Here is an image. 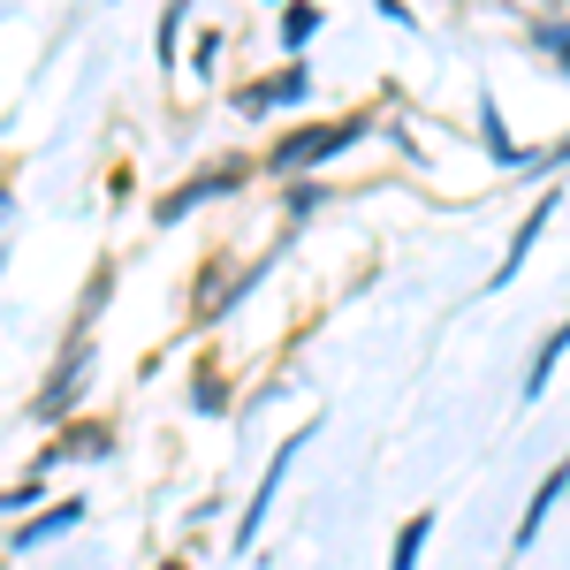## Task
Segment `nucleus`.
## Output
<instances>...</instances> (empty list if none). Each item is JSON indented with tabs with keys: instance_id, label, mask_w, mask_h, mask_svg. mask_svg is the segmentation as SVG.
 Masks as SVG:
<instances>
[{
	"instance_id": "nucleus-4",
	"label": "nucleus",
	"mask_w": 570,
	"mask_h": 570,
	"mask_svg": "<svg viewBox=\"0 0 570 570\" xmlns=\"http://www.w3.org/2000/svg\"><path fill=\"white\" fill-rule=\"evenodd\" d=\"M563 487H570V464H556V472L540 480V494H532V510H525V518H518V548H525L532 532H540V518L556 510V494H563Z\"/></svg>"
},
{
	"instance_id": "nucleus-11",
	"label": "nucleus",
	"mask_w": 570,
	"mask_h": 570,
	"mask_svg": "<svg viewBox=\"0 0 570 570\" xmlns=\"http://www.w3.org/2000/svg\"><path fill=\"white\" fill-rule=\"evenodd\" d=\"M190 395H198V411H220V403H228V389H220V373H214V365H198Z\"/></svg>"
},
{
	"instance_id": "nucleus-5",
	"label": "nucleus",
	"mask_w": 570,
	"mask_h": 570,
	"mask_svg": "<svg viewBox=\"0 0 570 570\" xmlns=\"http://www.w3.org/2000/svg\"><path fill=\"white\" fill-rule=\"evenodd\" d=\"M548 214H556V198H540V206H532V220H525V228H518V244H510V259L494 266V289H510V274H518V259H525V252H532V236L548 228Z\"/></svg>"
},
{
	"instance_id": "nucleus-7",
	"label": "nucleus",
	"mask_w": 570,
	"mask_h": 570,
	"mask_svg": "<svg viewBox=\"0 0 570 570\" xmlns=\"http://www.w3.org/2000/svg\"><path fill=\"white\" fill-rule=\"evenodd\" d=\"M274 99H305V69H289L282 85H252V91H244V115H266Z\"/></svg>"
},
{
	"instance_id": "nucleus-3",
	"label": "nucleus",
	"mask_w": 570,
	"mask_h": 570,
	"mask_svg": "<svg viewBox=\"0 0 570 570\" xmlns=\"http://www.w3.org/2000/svg\"><path fill=\"white\" fill-rule=\"evenodd\" d=\"M228 183H236V168H214V176L183 183L176 198H160V228H168V220H183V214H190V206H198V198H214V190H228Z\"/></svg>"
},
{
	"instance_id": "nucleus-2",
	"label": "nucleus",
	"mask_w": 570,
	"mask_h": 570,
	"mask_svg": "<svg viewBox=\"0 0 570 570\" xmlns=\"http://www.w3.org/2000/svg\"><path fill=\"white\" fill-rule=\"evenodd\" d=\"M305 441H312V426H297V434H289L282 449H274V472H266V480H259V494H252V510H244V525H236V548H252V540H259V525H266V502H274V487H282V472L297 464V449H305Z\"/></svg>"
},
{
	"instance_id": "nucleus-6",
	"label": "nucleus",
	"mask_w": 570,
	"mask_h": 570,
	"mask_svg": "<svg viewBox=\"0 0 570 570\" xmlns=\"http://www.w3.org/2000/svg\"><path fill=\"white\" fill-rule=\"evenodd\" d=\"M563 351H570V320L556 327V335H548V343H540V351H532V373H525V403H532L540 389H548V373H556V357H563Z\"/></svg>"
},
{
	"instance_id": "nucleus-12",
	"label": "nucleus",
	"mask_w": 570,
	"mask_h": 570,
	"mask_svg": "<svg viewBox=\"0 0 570 570\" xmlns=\"http://www.w3.org/2000/svg\"><path fill=\"white\" fill-rule=\"evenodd\" d=\"M160 570H183V563H160Z\"/></svg>"
},
{
	"instance_id": "nucleus-8",
	"label": "nucleus",
	"mask_w": 570,
	"mask_h": 570,
	"mask_svg": "<svg viewBox=\"0 0 570 570\" xmlns=\"http://www.w3.org/2000/svg\"><path fill=\"white\" fill-rule=\"evenodd\" d=\"M69 525H77V502H53L39 525H23V532H16V548H39V540H53V532H69Z\"/></svg>"
},
{
	"instance_id": "nucleus-10",
	"label": "nucleus",
	"mask_w": 570,
	"mask_h": 570,
	"mask_svg": "<svg viewBox=\"0 0 570 570\" xmlns=\"http://www.w3.org/2000/svg\"><path fill=\"white\" fill-rule=\"evenodd\" d=\"M312 31H320V8H312V0H297V8L282 16V39H289V46H305Z\"/></svg>"
},
{
	"instance_id": "nucleus-1",
	"label": "nucleus",
	"mask_w": 570,
	"mask_h": 570,
	"mask_svg": "<svg viewBox=\"0 0 570 570\" xmlns=\"http://www.w3.org/2000/svg\"><path fill=\"white\" fill-rule=\"evenodd\" d=\"M351 137H365V115H343V122H305V130L274 137V168L289 176V168H312V160H335Z\"/></svg>"
},
{
	"instance_id": "nucleus-13",
	"label": "nucleus",
	"mask_w": 570,
	"mask_h": 570,
	"mask_svg": "<svg viewBox=\"0 0 570 570\" xmlns=\"http://www.w3.org/2000/svg\"><path fill=\"white\" fill-rule=\"evenodd\" d=\"M563 61H570V39H563Z\"/></svg>"
},
{
	"instance_id": "nucleus-9",
	"label": "nucleus",
	"mask_w": 570,
	"mask_h": 570,
	"mask_svg": "<svg viewBox=\"0 0 570 570\" xmlns=\"http://www.w3.org/2000/svg\"><path fill=\"white\" fill-rule=\"evenodd\" d=\"M426 532H434V518H411V525L395 532V556H389V570H419V548H426Z\"/></svg>"
}]
</instances>
